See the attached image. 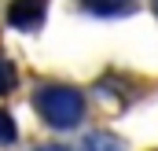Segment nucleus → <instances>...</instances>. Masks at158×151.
<instances>
[{
    "label": "nucleus",
    "mask_w": 158,
    "mask_h": 151,
    "mask_svg": "<svg viewBox=\"0 0 158 151\" xmlns=\"http://www.w3.org/2000/svg\"><path fill=\"white\" fill-rule=\"evenodd\" d=\"M44 15H48V0H11L7 4V26L22 30V33H37L44 26Z\"/></svg>",
    "instance_id": "f03ea898"
},
{
    "label": "nucleus",
    "mask_w": 158,
    "mask_h": 151,
    "mask_svg": "<svg viewBox=\"0 0 158 151\" xmlns=\"http://www.w3.org/2000/svg\"><path fill=\"white\" fill-rule=\"evenodd\" d=\"M151 7H155V15H158V0H151Z\"/></svg>",
    "instance_id": "6e6552de"
},
{
    "label": "nucleus",
    "mask_w": 158,
    "mask_h": 151,
    "mask_svg": "<svg viewBox=\"0 0 158 151\" xmlns=\"http://www.w3.org/2000/svg\"><path fill=\"white\" fill-rule=\"evenodd\" d=\"M15 136H19V129H15V118L0 107V148H7V144H15Z\"/></svg>",
    "instance_id": "423d86ee"
},
{
    "label": "nucleus",
    "mask_w": 158,
    "mask_h": 151,
    "mask_svg": "<svg viewBox=\"0 0 158 151\" xmlns=\"http://www.w3.org/2000/svg\"><path fill=\"white\" fill-rule=\"evenodd\" d=\"M81 151H129L125 148V140L114 136V133H85V140H81Z\"/></svg>",
    "instance_id": "7ed1b4c3"
},
{
    "label": "nucleus",
    "mask_w": 158,
    "mask_h": 151,
    "mask_svg": "<svg viewBox=\"0 0 158 151\" xmlns=\"http://www.w3.org/2000/svg\"><path fill=\"white\" fill-rule=\"evenodd\" d=\"M33 151H70V148H63V144H40V148H33Z\"/></svg>",
    "instance_id": "0eeeda50"
},
{
    "label": "nucleus",
    "mask_w": 158,
    "mask_h": 151,
    "mask_svg": "<svg viewBox=\"0 0 158 151\" xmlns=\"http://www.w3.org/2000/svg\"><path fill=\"white\" fill-rule=\"evenodd\" d=\"M33 111H37V118L48 125V129L66 133V129H77L81 122H85L88 103H85V92H81L77 85L44 81V85L33 88Z\"/></svg>",
    "instance_id": "f257e3e1"
},
{
    "label": "nucleus",
    "mask_w": 158,
    "mask_h": 151,
    "mask_svg": "<svg viewBox=\"0 0 158 151\" xmlns=\"http://www.w3.org/2000/svg\"><path fill=\"white\" fill-rule=\"evenodd\" d=\"M77 4L88 15H103V19H110V15H129V11H132V0H77Z\"/></svg>",
    "instance_id": "20e7f679"
},
{
    "label": "nucleus",
    "mask_w": 158,
    "mask_h": 151,
    "mask_svg": "<svg viewBox=\"0 0 158 151\" xmlns=\"http://www.w3.org/2000/svg\"><path fill=\"white\" fill-rule=\"evenodd\" d=\"M15 85H19V70H15V63L0 55V96H7Z\"/></svg>",
    "instance_id": "39448f33"
}]
</instances>
